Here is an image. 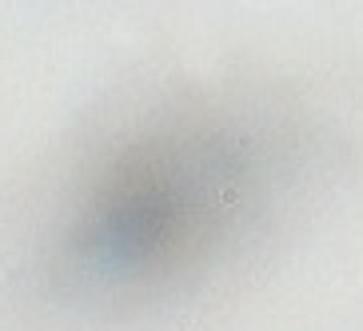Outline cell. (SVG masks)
Segmentation results:
<instances>
[]
</instances>
